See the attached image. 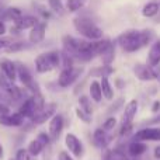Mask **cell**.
Wrapping results in <instances>:
<instances>
[{
  "mask_svg": "<svg viewBox=\"0 0 160 160\" xmlns=\"http://www.w3.org/2000/svg\"><path fill=\"white\" fill-rule=\"evenodd\" d=\"M136 111H138V101L136 100H131L127 104L124 111V115H122L121 119V136L128 135L132 129V122H133V117L136 115Z\"/></svg>",
  "mask_w": 160,
  "mask_h": 160,
  "instance_id": "cell-4",
  "label": "cell"
},
{
  "mask_svg": "<svg viewBox=\"0 0 160 160\" xmlns=\"http://www.w3.org/2000/svg\"><path fill=\"white\" fill-rule=\"evenodd\" d=\"M133 139L135 141H141V142L160 141V128H145V129H141L135 133Z\"/></svg>",
  "mask_w": 160,
  "mask_h": 160,
  "instance_id": "cell-9",
  "label": "cell"
},
{
  "mask_svg": "<svg viewBox=\"0 0 160 160\" xmlns=\"http://www.w3.org/2000/svg\"><path fill=\"white\" fill-rule=\"evenodd\" d=\"M159 110H160V101H155V102H153L152 111H153V112H158Z\"/></svg>",
  "mask_w": 160,
  "mask_h": 160,
  "instance_id": "cell-43",
  "label": "cell"
},
{
  "mask_svg": "<svg viewBox=\"0 0 160 160\" xmlns=\"http://www.w3.org/2000/svg\"><path fill=\"white\" fill-rule=\"evenodd\" d=\"M76 114H78L79 118L82 119L83 122H86V124H88V122L91 121V117L88 115V114H86L83 110H80V108H78V110H76Z\"/></svg>",
  "mask_w": 160,
  "mask_h": 160,
  "instance_id": "cell-36",
  "label": "cell"
},
{
  "mask_svg": "<svg viewBox=\"0 0 160 160\" xmlns=\"http://www.w3.org/2000/svg\"><path fill=\"white\" fill-rule=\"evenodd\" d=\"M13 42L11 38H6V37H0V49H6L8 45Z\"/></svg>",
  "mask_w": 160,
  "mask_h": 160,
  "instance_id": "cell-37",
  "label": "cell"
},
{
  "mask_svg": "<svg viewBox=\"0 0 160 160\" xmlns=\"http://www.w3.org/2000/svg\"><path fill=\"white\" fill-rule=\"evenodd\" d=\"M158 122H160V115L158 117V118H155V119H152V121H150V124H158Z\"/></svg>",
  "mask_w": 160,
  "mask_h": 160,
  "instance_id": "cell-45",
  "label": "cell"
},
{
  "mask_svg": "<svg viewBox=\"0 0 160 160\" xmlns=\"http://www.w3.org/2000/svg\"><path fill=\"white\" fill-rule=\"evenodd\" d=\"M44 148H45L44 145H42L38 139H35V141H32L30 145H28V152H30L31 156H38L39 153L44 150Z\"/></svg>",
  "mask_w": 160,
  "mask_h": 160,
  "instance_id": "cell-28",
  "label": "cell"
},
{
  "mask_svg": "<svg viewBox=\"0 0 160 160\" xmlns=\"http://www.w3.org/2000/svg\"><path fill=\"white\" fill-rule=\"evenodd\" d=\"M47 21H39L35 27H32L28 34V41L31 44H39L44 41L45 34H47Z\"/></svg>",
  "mask_w": 160,
  "mask_h": 160,
  "instance_id": "cell-7",
  "label": "cell"
},
{
  "mask_svg": "<svg viewBox=\"0 0 160 160\" xmlns=\"http://www.w3.org/2000/svg\"><path fill=\"white\" fill-rule=\"evenodd\" d=\"M86 2L87 0H68L66 2V8L70 13H76L80 8H83L86 6Z\"/></svg>",
  "mask_w": 160,
  "mask_h": 160,
  "instance_id": "cell-27",
  "label": "cell"
},
{
  "mask_svg": "<svg viewBox=\"0 0 160 160\" xmlns=\"http://www.w3.org/2000/svg\"><path fill=\"white\" fill-rule=\"evenodd\" d=\"M65 145L69 149V152L72 155H75L76 158H80L83 155V145L80 142V139L73 133H68L65 138Z\"/></svg>",
  "mask_w": 160,
  "mask_h": 160,
  "instance_id": "cell-10",
  "label": "cell"
},
{
  "mask_svg": "<svg viewBox=\"0 0 160 160\" xmlns=\"http://www.w3.org/2000/svg\"><path fill=\"white\" fill-rule=\"evenodd\" d=\"M100 84H101L102 97H105L107 100L112 98V97H114V91H112V87H111L110 82H108V78H101V80H100Z\"/></svg>",
  "mask_w": 160,
  "mask_h": 160,
  "instance_id": "cell-25",
  "label": "cell"
},
{
  "mask_svg": "<svg viewBox=\"0 0 160 160\" xmlns=\"http://www.w3.org/2000/svg\"><path fill=\"white\" fill-rule=\"evenodd\" d=\"M90 96L96 102H100L102 98V91H101V84L98 80H93L90 84Z\"/></svg>",
  "mask_w": 160,
  "mask_h": 160,
  "instance_id": "cell-22",
  "label": "cell"
},
{
  "mask_svg": "<svg viewBox=\"0 0 160 160\" xmlns=\"http://www.w3.org/2000/svg\"><path fill=\"white\" fill-rule=\"evenodd\" d=\"M22 122H24V117L20 112L0 115V124L6 125V127H20V125H22Z\"/></svg>",
  "mask_w": 160,
  "mask_h": 160,
  "instance_id": "cell-15",
  "label": "cell"
},
{
  "mask_svg": "<svg viewBox=\"0 0 160 160\" xmlns=\"http://www.w3.org/2000/svg\"><path fill=\"white\" fill-rule=\"evenodd\" d=\"M3 158V148H2V145H0V159Z\"/></svg>",
  "mask_w": 160,
  "mask_h": 160,
  "instance_id": "cell-46",
  "label": "cell"
},
{
  "mask_svg": "<svg viewBox=\"0 0 160 160\" xmlns=\"http://www.w3.org/2000/svg\"><path fill=\"white\" fill-rule=\"evenodd\" d=\"M61 66V52L59 51H49L41 53L35 58V70L38 73H47L52 69Z\"/></svg>",
  "mask_w": 160,
  "mask_h": 160,
  "instance_id": "cell-3",
  "label": "cell"
},
{
  "mask_svg": "<svg viewBox=\"0 0 160 160\" xmlns=\"http://www.w3.org/2000/svg\"><path fill=\"white\" fill-rule=\"evenodd\" d=\"M79 105H80V110H83L86 114L91 115V112H93V108H91L90 98H88L87 96H82V97H80V98H79Z\"/></svg>",
  "mask_w": 160,
  "mask_h": 160,
  "instance_id": "cell-30",
  "label": "cell"
},
{
  "mask_svg": "<svg viewBox=\"0 0 160 160\" xmlns=\"http://www.w3.org/2000/svg\"><path fill=\"white\" fill-rule=\"evenodd\" d=\"M148 65L149 66L160 65V39H156L150 47L149 53H148Z\"/></svg>",
  "mask_w": 160,
  "mask_h": 160,
  "instance_id": "cell-16",
  "label": "cell"
},
{
  "mask_svg": "<svg viewBox=\"0 0 160 160\" xmlns=\"http://www.w3.org/2000/svg\"><path fill=\"white\" fill-rule=\"evenodd\" d=\"M100 56H101L102 63L104 65H111L112 63V61H114V58H115V45L111 42L110 47H108Z\"/></svg>",
  "mask_w": 160,
  "mask_h": 160,
  "instance_id": "cell-23",
  "label": "cell"
},
{
  "mask_svg": "<svg viewBox=\"0 0 160 160\" xmlns=\"http://www.w3.org/2000/svg\"><path fill=\"white\" fill-rule=\"evenodd\" d=\"M6 32H7V27H6L4 21H2V20H0V37H4Z\"/></svg>",
  "mask_w": 160,
  "mask_h": 160,
  "instance_id": "cell-41",
  "label": "cell"
},
{
  "mask_svg": "<svg viewBox=\"0 0 160 160\" xmlns=\"http://www.w3.org/2000/svg\"><path fill=\"white\" fill-rule=\"evenodd\" d=\"M37 139H38V141L41 142V143L44 145V146H47V145L51 142L49 135H47V133H39V135H38V138H37Z\"/></svg>",
  "mask_w": 160,
  "mask_h": 160,
  "instance_id": "cell-38",
  "label": "cell"
},
{
  "mask_svg": "<svg viewBox=\"0 0 160 160\" xmlns=\"http://www.w3.org/2000/svg\"><path fill=\"white\" fill-rule=\"evenodd\" d=\"M0 69H2L3 75L7 78V80L14 83V80L17 79V66L13 61H10L7 58H3L0 61Z\"/></svg>",
  "mask_w": 160,
  "mask_h": 160,
  "instance_id": "cell-12",
  "label": "cell"
},
{
  "mask_svg": "<svg viewBox=\"0 0 160 160\" xmlns=\"http://www.w3.org/2000/svg\"><path fill=\"white\" fill-rule=\"evenodd\" d=\"M62 129H63V117L56 114L52 117L49 122V138L51 141H58V138L61 136Z\"/></svg>",
  "mask_w": 160,
  "mask_h": 160,
  "instance_id": "cell-11",
  "label": "cell"
},
{
  "mask_svg": "<svg viewBox=\"0 0 160 160\" xmlns=\"http://www.w3.org/2000/svg\"><path fill=\"white\" fill-rule=\"evenodd\" d=\"M59 160H73L72 156H69L68 152H61L59 153Z\"/></svg>",
  "mask_w": 160,
  "mask_h": 160,
  "instance_id": "cell-42",
  "label": "cell"
},
{
  "mask_svg": "<svg viewBox=\"0 0 160 160\" xmlns=\"http://www.w3.org/2000/svg\"><path fill=\"white\" fill-rule=\"evenodd\" d=\"M153 34L152 30H143V31H136V30H129L122 32L121 35L118 37V44L125 52H136L141 48L146 47L152 42Z\"/></svg>",
  "mask_w": 160,
  "mask_h": 160,
  "instance_id": "cell-1",
  "label": "cell"
},
{
  "mask_svg": "<svg viewBox=\"0 0 160 160\" xmlns=\"http://www.w3.org/2000/svg\"><path fill=\"white\" fill-rule=\"evenodd\" d=\"M62 44H63V51L66 53H69L73 59H76L79 51V39L73 38L70 35H65L62 38Z\"/></svg>",
  "mask_w": 160,
  "mask_h": 160,
  "instance_id": "cell-13",
  "label": "cell"
},
{
  "mask_svg": "<svg viewBox=\"0 0 160 160\" xmlns=\"http://www.w3.org/2000/svg\"><path fill=\"white\" fill-rule=\"evenodd\" d=\"M128 150H129V153L132 156L138 158V156L143 155V153L146 152L148 146H146V143H143V142H141V141H133L132 143L128 146Z\"/></svg>",
  "mask_w": 160,
  "mask_h": 160,
  "instance_id": "cell-21",
  "label": "cell"
},
{
  "mask_svg": "<svg viewBox=\"0 0 160 160\" xmlns=\"http://www.w3.org/2000/svg\"><path fill=\"white\" fill-rule=\"evenodd\" d=\"M159 13H160V4L158 2H149L143 6V8H142V16L148 17V18L158 16Z\"/></svg>",
  "mask_w": 160,
  "mask_h": 160,
  "instance_id": "cell-20",
  "label": "cell"
},
{
  "mask_svg": "<svg viewBox=\"0 0 160 160\" xmlns=\"http://www.w3.org/2000/svg\"><path fill=\"white\" fill-rule=\"evenodd\" d=\"M73 62H75V59H73L69 53H66L65 51H62L61 52V66H62V69L73 68Z\"/></svg>",
  "mask_w": 160,
  "mask_h": 160,
  "instance_id": "cell-29",
  "label": "cell"
},
{
  "mask_svg": "<svg viewBox=\"0 0 160 160\" xmlns=\"http://www.w3.org/2000/svg\"><path fill=\"white\" fill-rule=\"evenodd\" d=\"M38 22H39V20L35 16H22L21 18L14 22V25H16L20 31H24V30H31V28L35 27Z\"/></svg>",
  "mask_w": 160,
  "mask_h": 160,
  "instance_id": "cell-17",
  "label": "cell"
},
{
  "mask_svg": "<svg viewBox=\"0 0 160 160\" xmlns=\"http://www.w3.org/2000/svg\"><path fill=\"white\" fill-rule=\"evenodd\" d=\"M155 158L160 160V146H158V148L155 149Z\"/></svg>",
  "mask_w": 160,
  "mask_h": 160,
  "instance_id": "cell-44",
  "label": "cell"
},
{
  "mask_svg": "<svg viewBox=\"0 0 160 160\" xmlns=\"http://www.w3.org/2000/svg\"><path fill=\"white\" fill-rule=\"evenodd\" d=\"M7 13H8V18H10L11 21H14V22L24 16V14H22V11H21V8L16 7V6H13V7H8L7 8Z\"/></svg>",
  "mask_w": 160,
  "mask_h": 160,
  "instance_id": "cell-31",
  "label": "cell"
},
{
  "mask_svg": "<svg viewBox=\"0 0 160 160\" xmlns=\"http://www.w3.org/2000/svg\"><path fill=\"white\" fill-rule=\"evenodd\" d=\"M115 124H117V119L114 118V117H110V118H108L107 121L102 124V129L108 132V131H111L112 128H115Z\"/></svg>",
  "mask_w": 160,
  "mask_h": 160,
  "instance_id": "cell-35",
  "label": "cell"
},
{
  "mask_svg": "<svg viewBox=\"0 0 160 160\" xmlns=\"http://www.w3.org/2000/svg\"><path fill=\"white\" fill-rule=\"evenodd\" d=\"M152 70H153V76H155V79L160 82V65H158V66H152Z\"/></svg>",
  "mask_w": 160,
  "mask_h": 160,
  "instance_id": "cell-40",
  "label": "cell"
},
{
  "mask_svg": "<svg viewBox=\"0 0 160 160\" xmlns=\"http://www.w3.org/2000/svg\"><path fill=\"white\" fill-rule=\"evenodd\" d=\"M10 160H16V159H10Z\"/></svg>",
  "mask_w": 160,
  "mask_h": 160,
  "instance_id": "cell-47",
  "label": "cell"
},
{
  "mask_svg": "<svg viewBox=\"0 0 160 160\" xmlns=\"http://www.w3.org/2000/svg\"><path fill=\"white\" fill-rule=\"evenodd\" d=\"M55 111H56V105L53 102L51 104H45L44 108L39 111H37L32 117V122L34 124H44L47 122V119H49L51 117L55 115Z\"/></svg>",
  "mask_w": 160,
  "mask_h": 160,
  "instance_id": "cell-8",
  "label": "cell"
},
{
  "mask_svg": "<svg viewBox=\"0 0 160 160\" xmlns=\"http://www.w3.org/2000/svg\"><path fill=\"white\" fill-rule=\"evenodd\" d=\"M94 142H96L97 146L105 148L111 142V136L107 133V131H104L101 128V129H97L96 132H94Z\"/></svg>",
  "mask_w": 160,
  "mask_h": 160,
  "instance_id": "cell-19",
  "label": "cell"
},
{
  "mask_svg": "<svg viewBox=\"0 0 160 160\" xmlns=\"http://www.w3.org/2000/svg\"><path fill=\"white\" fill-rule=\"evenodd\" d=\"M73 27L80 35L84 37L88 41H97V39L102 38V30L88 17H76L73 20Z\"/></svg>",
  "mask_w": 160,
  "mask_h": 160,
  "instance_id": "cell-2",
  "label": "cell"
},
{
  "mask_svg": "<svg viewBox=\"0 0 160 160\" xmlns=\"http://www.w3.org/2000/svg\"><path fill=\"white\" fill-rule=\"evenodd\" d=\"M83 69L82 68H68V69H62L61 75H59V86L61 87H69L72 86L76 80L79 79V76L82 75Z\"/></svg>",
  "mask_w": 160,
  "mask_h": 160,
  "instance_id": "cell-5",
  "label": "cell"
},
{
  "mask_svg": "<svg viewBox=\"0 0 160 160\" xmlns=\"http://www.w3.org/2000/svg\"><path fill=\"white\" fill-rule=\"evenodd\" d=\"M31 155L28 152V149H20L17 150V155H16V160H30Z\"/></svg>",
  "mask_w": 160,
  "mask_h": 160,
  "instance_id": "cell-34",
  "label": "cell"
},
{
  "mask_svg": "<svg viewBox=\"0 0 160 160\" xmlns=\"http://www.w3.org/2000/svg\"><path fill=\"white\" fill-rule=\"evenodd\" d=\"M17 76H18L20 82L24 84V87L28 88L32 94L34 93H39L38 84L34 82L32 76H31V73L28 72V69L25 66H22V65H18V66H17Z\"/></svg>",
  "mask_w": 160,
  "mask_h": 160,
  "instance_id": "cell-6",
  "label": "cell"
},
{
  "mask_svg": "<svg viewBox=\"0 0 160 160\" xmlns=\"http://www.w3.org/2000/svg\"><path fill=\"white\" fill-rule=\"evenodd\" d=\"M93 73L94 75H100L101 78H108V75L112 73V68H111L110 65H104V66H101V68H97Z\"/></svg>",
  "mask_w": 160,
  "mask_h": 160,
  "instance_id": "cell-33",
  "label": "cell"
},
{
  "mask_svg": "<svg viewBox=\"0 0 160 160\" xmlns=\"http://www.w3.org/2000/svg\"><path fill=\"white\" fill-rule=\"evenodd\" d=\"M25 48H28V45L25 44V42H22V41L14 42L13 41L7 48H6V51H7V52H18V51H22V49H25Z\"/></svg>",
  "mask_w": 160,
  "mask_h": 160,
  "instance_id": "cell-32",
  "label": "cell"
},
{
  "mask_svg": "<svg viewBox=\"0 0 160 160\" xmlns=\"http://www.w3.org/2000/svg\"><path fill=\"white\" fill-rule=\"evenodd\" d=\"M48 6L58 16H63L65 14V6L62 3V0H48Z\"/></svg>",
  "mask_w": 160,
  "mask_h": 160,
  "instance_id": "cell-26",
  "label": "cell"
},
{
  "mask_svg": "<svg viewBox=\"0 0 160 160\" xmlns=\"http://www.w3.org/2000/svg\"><path fill=\"white\" fill-rule=\"evenodd\" d=\"M20 114H21L24 118H32L34 117V114L37 112V108H35V105H34V102H32V98H27L24 101V104L21 105V108H20V111H18Z\"/></svg>",
  "mask_w": 160,
  "mask_h": 160,
  "instance_id": "cell-18",
  "label": "cell"
},
{
  "mask_svg": "<svg viewBox=\"0 0 160 160\" xmlns=\"http://www.w3.org/2000/svg\"><path fill=\"white\" fill-rule=\"evenodd\" d=\"M133 73H135V76L139 80H143V82H148V80H153V79H155L152 66H149V65L138 63L135 68H133Z\"/></svg>",
  "mask_w": 160,
  "mask_h": 160,
  "instance_id": "cell-14",
  "label": "cell"
},
{
  "mask_svg": "<svg viewBox=\"0 0 160 160\" xmlns=\"http://www.w3.org/2000/svg\"><path fill=\"white\" fill-rule=\"evenodd\" d=\"M4 90L7 91V94H8V96H10L13 100H20V98H21V96H22L21 88L17 87V86L14 84L13 82H8L7 84L4 86Z\"/></svg>",
  "mask_w": 160,
  "mask_h": 160,
  "instance_id": "cell-24",
  "label": "cell"
},
{
  "mask_svg": "<svg viewBox=\"0 0 160 160\" xmlns=\"http://www.w3.org/2000/svg\"><path fill=\"white\" fill-rule=\"evenodd\" d=\"M0 20H2V21H6V20H10V18H8L7 8H4V7H0Z\"/></svg>",
  "mask_w": 160,
  "mask_h": 160,
  "instance_id": "cell-39",
  "label": "cell"
}]
</instances>
